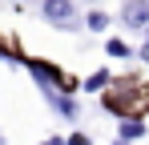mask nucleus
Segmentation results:
<instances>
[{"label":"nucleus","instance_id":"nucleus-1","mask_svg":"<svg viewBox=\"0 0 149 145\" xmlns=\"http://www.w3.org/2000/svg\"><path fill=\"white\" fill-rule=\"evenodd\" d=\"M28 72L45 85V93H61V89H65V93H73V89H77L65 72H56L52 65H45V61H28Z\"/></svg>","mask_w":149,"mask_h":145},{"label":"nucleus","instance_id":"nucleus-2","mask_svg":"<svg viewBox=\"0 0 149 145\" xmlns=\"http://www.w3.org/2000/svg\"><path fill=\"white\" fill-rule=\"evenodd\" d=\"M45 20H49L52 28H77L73 0H45Z\"/></svg>","mask_w":149,"mask_h":145},{"label":"nucleus","instance_id":"nucleus-3","mask_svg":"<svg viewBox=\"0 0 149 145\" xmlns=\"http://www.w3.org/2000/svg\"><path fill=\"white\" fill-rule=\"evenodd\" d=\"M121 24L129 28V32L149 28V0H125V8H121Z\"/></svg>","mask_w":149,"mask_h":145},{"label":"nucleus","instance_id":"nucleus-4","mask_svg":"<svg viewBox=\"0 0 149 145\" xmlns=\"http://www.w3.org/2000/svg\"><path fill=\"white\" fill-rule=\"evenodd\" d=\"M49 101L56 105L61 117H77V105H73V97H69V93H65V97H61V93H49Z\"/></svg>","mask_w":149,"mask_h":145},{"label":"nucleus","instance_id":"nucleus-5","mask_svg":"<svg viewBox=\"0 0 149 145\" xmlns=\"http://www.w3.org/2000/svg\"><path fill=\"white\" fill-rule=\"evenodd\" d=\"M141 133H145V125H141V121H121V137H125V141H137Z\"/></svg>","mask_w":149,"mask_h":145},{"label":"nucleus","instance_id":"nucleus-6","mask_svg":"<svg viewBox=\"0 0 149 145\" xmlns=\"http://www.w3.org/2000/svg\"><path fill=\"white\" fill-rule=\"evenodd\" d=\"M105 85H109V72H105V69H97L93 77H89V81H85V85H81V89H89V93H97V89H105Z\"/></svg>","mask_w":149,"mask_h":145},{"label":"nucleus","instance_id":"nucleus-7","mask_svg":"<svg viewBox=\"0 0 149 145\" xmlns=\"http://www.w3.org/2000/svg\"><path fill=\"white\" fill-rule=\"evenodd\" d=\"M85 24H89L93 32H105V28H109V16H105V12H89V16H85Z\"/></svg>","mask_w":149,"mask_h":145},{"label":"nucleus","instance_id":"nucleus-8","mask_svg":"<svg viewBox=\"0 0 149 145\" xmlns=\"http://www.w3.org/2000/svg\"><path fill=\"white\" fill-rule=\"evenodd\" d=\"M105 52H109V56H129V45H125V40H117V36H113V40H109V45H105Z\"/></svg>","mask_w":149,"mask_h":145},{"label":"nucleus","instance_id":"nucleus-9","mask_svg":"<svg viewBox=\"0 0 149 145\" xmlns=\"http://www.w3.org/2000/svg\"><path fill=\"white\" fill-rule=\"evenodd\" d=\"M65 145H89V137H85V133H73V137H69Z\"/></svg>","mask_w":149,"mask_h":145},{"label":"nucleus","instance_id":"nucleus-10","mask_svg":"<svg viewBox=\"0 0 149 145\" xmlns=\"http://www.w3.org/2000/svg\"><path fill=\"white\" fill-rule=\"evenodd\" d=\"M141 61H149V28H145V48H141Z\"/></svg>","mask_w":149,"mask_h":145},{"label":"nucleus","instance_id":"nucleus-11","mask_svg":"<svg viewBox=\"0 0 149 145\" xmlns=\"http://www.w3.org/2000/svg\"><path fill=\"white\" fill-rule=\"evenodd\" d=\"M45 145H65V137H49V141H45Z\"/></svg>","mask_w":149,"mask_h":145},{"label":"nucleus","instance_id":"nucleus-12","mask_svg":"<svg viewBox=\"0 0 149 145\" xmlns=\"http://www.w3.org/2000/svg\"><path fill=\"white\" fill-rule=\"evenodd\" d=\"M113 145H129V141H125V137H117V141H113Z\"/></svg>","mask_w":149,"mask_h":145},{"label":"nucleus","instance_id":"nucleus-13","mask_svg":"<svg viewBox=\"0 0 149 145\" xmlns=\"http://www.w3.org/2000/svg\"><path fill=\"white\" fill-rule=\"evenodd\" d=\"M0 145H4V133H0Z\"/></svg>","mask_w":149,"mask_h":145}]
</instances>
